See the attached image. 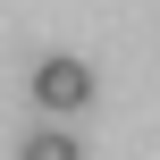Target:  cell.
<instances>
[{
  "instance_id": "obj_1",
  "label": "cell",
  "mask_w": 160,
  "mask_h": 160,
  "mask_svg": "<svg viewBox=\"0 0 160 160\" xmlns=\"http://www.w3.org/2000/svg\"><path fill=\"white\" fill-rule=\"evenodd\" d=\"M34 101H42L51 118L84 110V101H93V68H84V59H42V68H34Z\"/></svg>"
},
{
  "instance_id": "obj_2",
  "label": "cell",
  "mask_w": 160,
  "mask_h": 160,
  "mask_svg": "<svg viewBox=\"0 0 160 160\" xmlns=\"http://www.w3.org/2000/svg\"><path fill=\"white\" fill-rule=\"evenodd\" d=\"M17 160H84V152H76V135H68V127H34V135L17 143Z\"/></svg>"
}]
</instances>
